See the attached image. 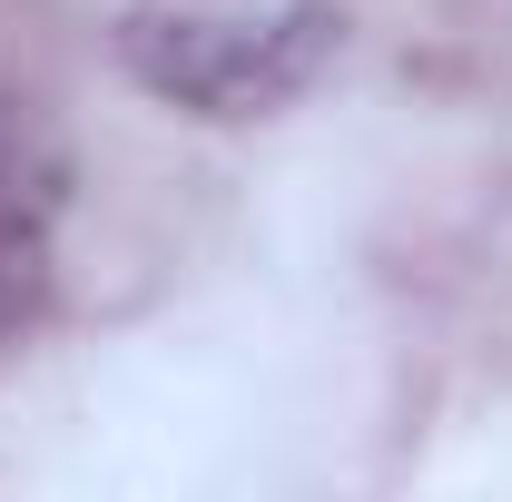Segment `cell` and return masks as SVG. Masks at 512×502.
I'll return each instance as SVG.
<instances>
[{
	"label": "cell",
	"instance_id": "6da1fadb",
	"mask_svg": "<svg viewBox=\"0 0 512 502\" xmlns=\"http://www.w3.org/2000/svg\"><path fill=\"white\" fill-rule=\"evenodd\" d=\"M128 69L207 119H256L276 99H296L316 60L335 50V20L325 10H286V20H197V10H128L119 30Z\"/></svg>",
	"mask_w": 512,
	"mask_h": 502
},
{
	"label": "cell",
	"instance_id": "7a4b0ae2",
	"mask_svg": "<svg viewBox=\"0 0 512 502\" xmlns=\"http://www.w3.org/2000/svg\"><path fill=\"white\" fill-rule=\"evenodd\" d=\"M50 306V188L0 158V345Z\"/></svg>",
	"mask_w": 512,
	"mask_h": 502
}]
</instances>
